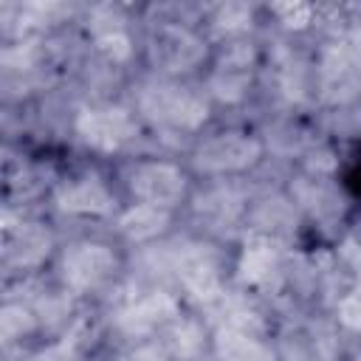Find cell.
Masks as SVG:
<instances>
[{
  "instance_id": "11",
  "label": "cell",
  "mask_w": 361,
  "mask_h": 361,
  "mask_svg": "<svg viewBox=\"0 0 361 361\" xmlns=\"http://www.w3.org/2000/svg\"><path fill=\"white\" fill-rule=\"evenodd\" d=\"M166 361H209L212 324L195 307H180L152 338Z\"/></svg>"
},
{
  "instance_id": "6",
  "label": "cell",
  "mask_w": 361,
  "mask_h": 361,
  "mask_svg": "<svg viewBox=\"0 0 361 361\" xmlns=\"http://www.w3.org/2000/svg\"><path fill=\"white\" fill-rule=\"evenodd\" d=\"M110 172L118 186L121 203L152 206L172 214H183L197 183L180 155L164 152L155 147H147L113 161Z\"/></svg>"
},
{
  "instance_id": "13",
  "label": "cell",
  "mask_w": 361,
  "mask_h": 361,
  "mask_svg": "<svg viewBox=\"0 0 361 361\" xmlns=\"http://www.w3.org/2000/svg\"><path fill=\"white\" fill-rule=\"evenodd\" d=\"M203 31L209 42H226L237 37L265 34L262 3H206L203 6Z\"/></svg>"
},
{
  "instance_id": "10",
  "label": "cell",
  "mask_w": 361,
  "mask_h": 361,
  "mask_svg": "<svg viewBox=\"0 0 361 361\" xmlns=\"http://www.w3.org/2000/svg\"><path fill=\"white\" fill-rule=\"evenodd\" d=\"M180 228H183L180 214L152 209V206H135V203H121V209L107 226V231L130 251V257L166 243Z\"/></svg>"
},
{
  "instance_id": "9",
  "label": "cell",
  "mask_w": 361,
  "mask_h": 361,
  "mask_svg": "<svg viewBox=\"0 0 361 361\" xmlns=\"http://www.w3.org/2000/svg\"><path fill=\"white\" fill-rule=\"evenodd\" d=\"M62 234V226L45 212H0V262L11 285L45 276Z\"/></svg>"
},
{
  "instance_id": "3",
  "label": "cell",
  "mask_w": 361,
  "mask_h": 361,
  "mask_svg": "<svg viewBox=\"0 0 361 361\" xmlns=\"http://www.w3.org/2000/svg\"><path fill=\"white\" fill-rule=\"evenodd\" d=\"M133 257L107 228L65 231L48 279L87 307H104L130 276Z\"/></svg>"
},
{
  "instance_id": "15",
  "label": "cell",
  "mask_w": 361,
  "mask_h": 361,
  "mask_svg": "<svg viewBox=\"0 0 361 361\" xmlns=\"http://www.w3.org/2000/svg\"><path fill=\"white\" fill-rule=\"evenodd\" d=\"M8 288H11V276H8V271H6L3 262H0V296H3Z\"/></svg>"
},
{
  "instance_id": "1",
  "label": "cell",
  "mask_w": 361,
  "mask_h": 361,
  "mask_svg": "<svg viewBox=\"0 0 361 361\" xmlns=\"http://www.w3.org/2000/svg\"><path fill=\"white\" fill-rule=\"evenodd\" d=\"M206 3H138V71L197 82L209 65L212 42L203 31Z\"/></svg>"
},
{
  "instance_id": "14",
  "label": "cell",
  "mask_w": 361,
  "mask_h": 361,
  "mask_svg": "<svg viewBox=\"0 0 361 361\" xmlns=\"http://www.w3.org/2000/svg\"><path fill=\"white\" fill-rule=\"evenodd\" d=\"M209 361H279L274 347V333L248 330H214Z\"/></svg>"
},
{
  "instance_id": "7",
  "label": "cell",
  "mask_w": 361,
  "mask_h": 361,
  "mask_svg": "<svg viewBox=\"0 0 361 361\" xmlns=\"http://www.w3.org/2000/svg\"><path fill=\"white\" fill-rule=\"evenodd\" d=\"M68 147L79 155L113 164L130 152L147 149L149 141L127 99H110V102L73 99L68 118Z\"/></svg>"
},
{
  "instance_id": "8",
  "label": "cell",
  "mask_w": 361,
  "mask_h": 361,
  "mask_svg": "<svg viewBox=\"0 0 361 361\" xmlns=\"http://www.w3.org/2000/svg\"><path fill=\"white\" fill-rule=\"evenodd\" d=\"M257 180L195 183V192L180 214L183 231L234 248L245 237L248 206Z\"/></svg>"
},
{
  "instance_id": "4",
  "label": "cell",
  "mask_w": 361,
  "mask_h": 361,
  "mask_svg": "<svg viewBox=\"0 0 361 361\" xmlns=\"http://www.w3.org/2000/svg\"><path fill=\"white\" fill-rule=\"evenodd\" d=\"M180 158L197 183L271 175L268 147L254 116H217L192 138Z\"/></svg>"
},
{
  "instance_id": "2",
  "label": "cell",
  "mask_w": 361,
  "mask_h": 361,
  "mask_svg": "<svg viewBox=\"0 0 361 361\" xmlns=\"http://www.w3.org/2000/svg\"><path fill=\"white\" fill-rule=\"evenodd\" d=\"M124 99L141 121L149 147L175 155H183L192 138L217 118L197 82H172L138 71Z\"/></svg>"
},
{
  "instance_id": "5",
  "label": "cell",
  "mask_w": 361,
  "mask_h": 361,
  "mask_svg": "<svg viewBox=\"0 0 361 361\" xmlns=\"http://www.w3.org/2000/svg\"><path fill=\"white\" fill-rule=\"evenodd\" d=\"M118 209L121 195L113 180L110 164L71 149L51 186L45 214L54 217L62 226V231H76L107 228Z\"/></svg>"
},
{
  "instance_id": "12",
  "label": "cell",
  "mask_w": 361,
  "mask_h": 361,
  "mask_svg": "<svg viewBox=\"0 0 361 361\" xmlns=\"http://www.w3.org/2000/svg\"><path fill=\"white\" fill-rule=\"evenodd\" d=\"M39 344H48V341L42 336L34 307L20 290L8 288L0 296V358H11Z\"/></svg>"
}]
</instances>
